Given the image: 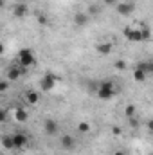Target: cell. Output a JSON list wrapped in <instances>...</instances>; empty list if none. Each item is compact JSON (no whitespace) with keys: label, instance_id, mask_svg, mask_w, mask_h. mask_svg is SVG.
Listing matches in <instances>:
<instances>
[{"label":"cell","instance_id":"cell-1","mask_svg":"<svg viewBox=\"0 0 153 155\" xmlns=\"http://www.w3.org/2000/svg\"><path fill=\"white\" fill-rule=\"evenodd\" d=\"M115 96V85L110 81V79H106V81H101L99 83V90H97V97L99 99H103V101H108V99H112Z\"/></svg>","mask_w":153,"mask_h":155},{"label":"cell","instance_id":"cell-2","mask_svg":"<svg viewBox=\"0 0 153 155\" xmlns=\"http://www.w3.org/2000/svg\"><path fill=\"white\" fill-rule=\"evenodd\" d=\"M36 63V56L31 49H20L18 52V65L22 69H27V67H33Z\"/></svg>","mask_w":153,"mask_h":155},{"label":"cell","instance_id":"cell-3","mask_svg":"<svg viewBox=\"0 0 153 155\" xmlns=\"http://www.w3.org/2000/svg\"><path fill=\"white\" fill-rule=\"evenodd\" d=\"M58 81H60V78L56 76V74H52V72H47L45 76L41 78V81H40V88H41L43 92H50Z\"/></svg>","mask_w":153,"mask_h":155},{"label":"cell","instance_id":"cell-4","mask_svg":"<svg viewBox=\"0 0 153 155\" xmlns=\"http://www.w3.org/2000/svg\"><path fill=\"white\" fill-rule=\"evenodd\" d=\"M115 9H117V13H119L121 16H130V15L135 11V5H133L132 2H119V4L115 5Z\"/></svg>","mask_w":153,"mask_h":155},{"label":"cell","instance_id":"cell-5","mask_svg":"<svg viewBox=\"0 0 153 155\" xmlns=\"http://www.w3.org/2000/svg\"><path fill=\"white\" fill-rule=\"evenodd\" d=\"M122 35H124V38L130 40V41H142V36H141V29H133V27H124Z\"/></svg>","mask_w":153,"mask_h":155},{"label":"cell","instance_id":"cell-6","mask_svg":"<svg viewBox=\"0 0 153 155\" xmlns=\"http://www.w3.org/2000/svg\"><path fill=\"white\" fill-rule=\"evenodd\" d=\"M43 130H45L47 135H56V134L60 132L58 121H54V119H45V123H43Z\"/></svg>","mask_w":153,"mask_h":155},{"label":"cell","instance_id":"cell-7","mask_svg":"<svg viewBox=\"0 0 153 155\" xmlns=\"http://www.w3.org/2000/svg\"><path fill=\"white\" fill-rule=\"evenodd\" d=\"M88 20H90V15L88 13H76L74 18H72V22L76 24L77 27H85L88 24Z\"/></svg>","mask_w":153,"mask_h":155},{"label":"cell","instance_id":"cell-8","mask_svg":"<svg viewBox=\"0 0 153 155\" xmlns=\"http://www.w3.org/2000/svg\"><path fill=\"white\" fill-rule=\"evenodd\" d=\"M22 74H24V69H22L20 65H13V67H9V71H7V79H9V81H15V79H18Z\"/></svg>","mask_w":153,"mask_h":155},{"label":"cell","instance_id":"cell-9","mask_svg":"<svg viewBox=\"0 0 153 155\" xmlns=\"http://www.w3.org/2000/svg\"><path fill=\"white\" fill-rule=\"evenodd\" d=\"M13 141H15V148H24L25 144H27V135L25 134H22V132H18V134H13Z\"/></svg>","mask_w":153,"mask_h":155},{"label":"cell","instance_id":"cell-10","mask_svg":"<svg viewBox=\"0 0 153 155\" xmlns=\"http://www.w3.org/2000/svg\"><path fill=\"white\" fill-rule=\"evenodd\" d=\"M61 146H63L65 150H74L76 139H74L70 134H65V135H61Z\"/></svg>","mask_w":153,"mask_h":155},{"label":"cell","instance_id":"cell-11","mask_svg":"<svg viewBox=\"0 0 153 155\" xmlns=\"http://www.w3.org/2000/svg\"><path fill=\"white\" fill-rule=\"evenodd\" d=\"M27 13H29V9H27L25 4H16V5L13 7V16H15V18H24Z\"/></svg>","mask_w":153,"mask_h":155},{"label":"cell","instance_id":"cell-12","mask_svg":"<svg viewBox=\"0 0 153 155\" xmlns=\"http://www.w3.org/2000/svg\"><path fill=\"white\" fill-rule=\"evenodd\" d=\"M15 121H18V123L29 121V112H25L22 107H16V110H15Z\"/></svg>","mask_w":153,"mask_h":155},{"label":"cell","instance_id":"cell-13","mask_svg":"<svg viewBox=\"0 0 153 155\" xmlns=\"http://www.w3.org/2000/svg\"><path fill=\"white\" fill-rule=\"evenodd\" d=\"M25 101H27L29 105H36L40 101V94L34 92V90H27V92H25Z\"/></svg>","mask_w":153,"mask_h":155},{"label":"cell","instance_id":"cell-14","mask_svg":"<svg viewBox=\"0 0 153 155\" xmlns=\"http://www.w3.org/2000/svg\"><path fill=\"white\" fill-rule=\"evenodd\" d=\"M112 47H114V45L106 41V43H99V45H97L96 49H97V52H99V54L106 56V54H110V52H112Z\"/></svg>","mask_w":153,"mask_h":155},{"label":"cell","instance_id":"cell-15","mask_svg":"<svg viewBox=\"0 0 153 155\" xmlns=\"http://www.w3.org/2000/svg\"><path fill=\"white\" fill-rule=\"evenodd\" d=\"M2 146H4L5 150H16V148H15L13 135H4V137H2Z\"/></svg>","mask_w":153,"mask_h":155},{"label":"cell","instance_id":"cell-16","mask_svg":"<svg viewBox=\"0 0 153 155\" xmlns=\"http://www.w3.org/2000/svg\"><path fill=\"white\" fill-rule=\"evenodd\" d=\"M146 76H148V74H146V72H144L142 69H139V67H135V71H133V79H135L137 83H142V81L146 79Z\"/></svg>","mask_w":153,"mask_h":155},{"label":"cell","instance_id":"cell-17","mask_svg":"<svg viewBox=\"0 0 153 155\" xmlns=\"http://www.w3.org/2000/svg\"><path fill=\"white\" fill-rule=\"evenodd\" d=\"M141 36H142V41H148V40L151 38V29L148 27V25H141Z\"/></svg>","mask_w":153,"mask_h":155},{"label":"cell","instance_id":"cell-18","mask_svg":"<svg viewBox=\"0 0 153 155\" xmlns=\"http://www.w3.org/2000/svg\"><path fill=\"white\" fill-rule=\"evenodd\" d=\"M77 132H79V134H88V132H90V123H88V121H79Z\"/></svg>","mask_w":153,"mask_h":155},{"label":"cell","instance_id":"cell-19","mask_svg":"<svg viewBox=\"0 0 153 155\" xmlns=\"http://www.w3.org/2000/svg\"><path fill=\"white\" fill-rule=\"evenodd\" d=\"M124 116L128 117H135V105H126L124 107Z\"/></svg>","mask_w":153,"mask_h":155},{"label":"cell","instance_id":"cell-20","mask_svg":"<svg viewBox=\"0 0 153 155\" xmlns=\"http://www.w3.org/2000/svg\"><path fill=\"white\" fill-rule=\"evenodd\" d=\"M114 67L117 71H124V69H126V61H124V60H117L114 63Z\"/></svg>","mask_w":153,"mask_h":155},{"label":"cell","instance_id":"cell-21","mask_svg":"<svg viewBox=\"0 0 153 155\" xmlns=\"http://www.w3.org/2000/svg\"><path fill=\"white\" fill-rule=\"evenodd\" d=\"M7 88H9V81L7 79H2L0 81V92H5Z\"/></svg>","mask_w":153,"mask_h":155},{"label":"cell","instance_id":"cell-22","mask_svg":"<svg viewBox=\"0 0 153 155\" xmlns=\"http://www.w3.org/2000/svg\"><path fill=\"white\" fill-rule=\"evenodd\" d=\"M97 13H99V7H97V5H94V4H92V5H90V7H88V15H97Z\"/></svg>","mask_w":153,"mask_h":155},{"label":"cell","instance_id":"cell-23","mask_svg":"<svg viewBox=\"0 0 153 155\" xmlns=\"http://www.w3.org/2000/svg\"><path fill=\"white\" fill-rule=\"evenodd\" d=\"M146 72L153 74V61H146Z\"/></svg>","mask_w":153,"mask_h":155},{"label":"cell","instance_id":"cell-24","mask_svg":"<svg viewBox=\"0 0 153 155\" xmlns=\"http://www.w3.org/2000/svg\"><path fill=\"white\" fill-rule=\"evenodd\" d=\"M5 121H7V112L0 110V123H5Z\"/></svg>","mask_w":153,"mask_h":155},{"label":"cell","instance_id":"cell-25","mask_svg":"<svg viewBox=\"0 0 153 155\" xmlns=\"http://www.w3.org/2000/svg\"><path fill=\"white\" fill-rule=\"evenodd\" d=\"M112 134H114V135H121V134H122L121 126H114V128H112Z\"/></svg>","mask_w":153,"mask_h":155},{"label":"cell","instance_id":"cell-26","mask_svg":"<svg viewBox=\"0 0 153 155\" xmlns=\"http://www.w3.org/2000/svg\"><path fill=\"white\" fill-rule=\"evenodd\" d=\"M146 126H148L150 134H153V119H148V121H146Z\"/></svg>","mask_w":153,"mask_h":155},{"label":"cell","instance_id":"cell-27","mask_svg":"<svg viewBox=\"0 0 153 155\" xmlns=\"http://www.w3.org/2000/svg\"><path fill=\"white\" fill-rule=\"evenodd\" d=\"M103 4H105V5H117L119 2H117V0H103Z\"/></svg>","mask_w":153,"mask_h":155},{"label":"cell","instance_id":"cell-28","mask_svg":"<svg viewBox=\"0 0 153 155\" xmlns=\"http://www.w3.org/2000/svg\"><path fill=\"white\" fill-rule=\"evenodd\" d=\"M38 24L40 25H45V24H47V16H41V15H40L38 16Z\"/></svg>","mask_w":153,"mask_h":155},{"label":"cell","instance_id":"cell-29","mask_svg":"<svg viewBox=\"0 0 153 155\" xmlns=\"http://www.w3.org/2000/svg\"><path fill=\"white\" fill-rule=\"evenodd\" d=\"M130 124H132L133 128H137V126H139V123H137V119H135V117H130Z\"/></svg>","mask_w":153,"mask_h":155},{"label":"cell","instance_id":"cell-30","mask_svg":"<svg viewBox=\"0 0 153 155\" xmlns=\"http://www.w3.org/2000/svg\"><path fill=\"white\" fill-rule=\"evenodd\" d=\"M114 155H126V153H124L122 150H115V152H114Z\"/></svg>","mask_w":153,"mask_h":155},{"label":"cell","instance_id":"cell-31","mask_svg":"<svg viewBox=\"0 0 153 155\" xmlns=\"http://www.w3.org/2000/svg\"><path fill=\"white\" fill-rule=\"evenodd\" d=\"M0 5L4 7V5H5V0H0Z\"/></svg>","mask_w":153,"mask_h":155}]
</instances>
